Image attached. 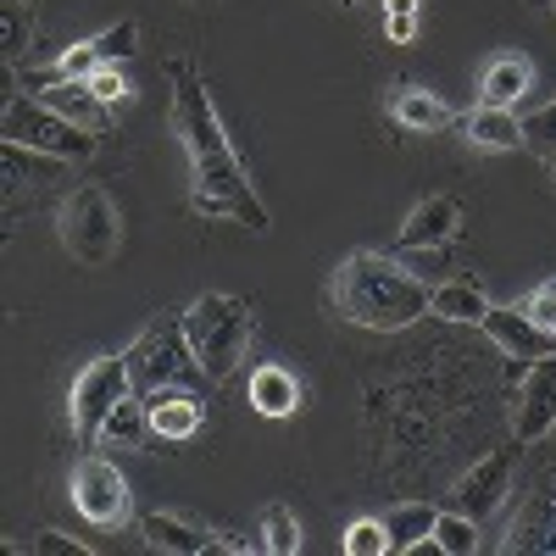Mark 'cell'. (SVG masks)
Returning <instances> with one entry per match:
<instances>
[{
    "label": "cell",
    "instance_id": "6da1fadb",
    "mask_svg": "<svg viewBox=\"0 0 556 556\" xmlns=\"http://www.w3.org/2000/svg\"><path fill=\"white\" fill-rule=\"evenodd\" d=\"M167 73H173V134H178L184 156H190V206L201 217H228V223H245L251 235H267L273 217H267L262 195L251 190L235 146H228L201 73L184 56Z\"/></svg>",
    "mask_w": 556,
    "mask_h": 556
},
{
    "label": "cell",
    "instance_id": "7a4b0ae2",
    "mask_svg": "<svg viewBox=\"0 0 556 556\" xmlns=\"http://www.w3.org/2000/svg\"><path fill=\"white\" fill-rule=\"evenodd\" d=\"M329 306H334V317L356 323V329L395 334V329H406V323H417L429 312V285L412 278L401 267V256L356 251L329 278Z\"/></svg>",
    "mask_w": 556,
    "mask_h": 556
},
{
    "label": "cell",
    "instance_id": "3957f363",
    "mask_svg": "<svg viewBox=\"0 0 556 556\" xmlns=\"http://www.w3.org/2000/svg\"><path fill=\"white\" fill-rule=\"evenodd\" d=\"M128 362V384L134 395H156V390H201L212 384L201 374V362L190 351V334H184V312H156L139 340L123 351Z\"/></svg>",
    "mask_w": 556,
    "mask_h": 556
},
{
    "label": "cell",
    "instance_id": "277c9868",
    "mask_svg": "<svg viewBox=\"0 0 556 556\" xmlns=\"http://www.w3.org/2000/svg\"><path fill=\"white\" fill-rule=\"evenodd\" d=\"M184 334H190V351H195V362H201V374L217 384V379H228V374L245 362V345H251V306H245L240 295L212 290V295H201V301L184 306Z\"/></svg>",
    "mask_w": 556,
    "mask_h": 556
},
{
    "label": "cell",
    "instance_id": "5b68a950",
    "mask_svg": "<svg viewBox=\"0 0 556 556\" xmlns=\"http://www.w3.org/2000/svg\"><path fill=\"white\" fill-rule=\"evenodd\" d=\"M56 235L67 245L73 262L84 267H106L123 245V223H117V206L112 195L101 190V184H84V190H73L62 201V223H56Z\"/></svg>",
    "mask_w": 556,
    "mask_h": 556
},
{
    "label": "cell",
    "instance_id": "8992f818",
    "mask_svg": "<svg viewBox=\"0 0 556 556\" xmlns=\"http://www.w3.org/2000/svg\"><path fill=\"white\" fill-rule=\"evenodd\" d=\"M0 134L12 139V146H28V151H45L56 162H89L101 151V134H89L78 123H67L62 112H51L45 101H7V112H0Z\"/></svg>",
    "mask_w": 556,
    "mask_h": 556
},
{
    "label": "cell",
    "instance_id": "52a82bcc",
    "mask_svg": "<svg viewBox=\"0 0 556 556\" xmlns=\"http://www.w3.org/2000/svg\"><path fill=\"white\" fill-rule=\"evenodd\" d=\"M128 362L123 356H101V362H89L78 367V379L67 390V412H73V434L84 445H101V429H106V417L112 406L128 395Z\"/></svg>",
    "mask_w": 556,
    "mask_h": 556
},
{
    "label": "cell",
    "instance_id": "ba28073f",
    "mask_svg": "<svg viewBox=\"0 0 556 556\" xmlns=\"http://www.w3.org/2000/svg\"><path fill=\"white\" fill-rule=\"evenodd\" d=\"M73 506L89 529L128 523V479L112 468V456H84L73 468Z\"/></svg>",
    "mask_w": 556,
    "mask_h": 556
},
{
    "label": "cell",
    "instance_id": "9c48e42d",
    "mask_svg": "<svg viewBox=\"0 0 556 556\" xmlns=\"http://www.w3.org/2000/svg\"><path fill=\"white\" fill-rule=\"evenodd\" d=\"M513 468H518V445H501V451H490V456H479L468 473L456 479V506L468 518H490V513H501V501L513 495Z\"/></svg>",
    "mask_w": 556,
    "mask_h": 556
},
{
    "label": "cell",
    "instance_id": "30bf717a",
    "mask_svg": "<svg viewBox=\"0 0 556 556\" xmlns=\"http://www.w3.org/2000/svg\"><path fill=\"white\" fill-rule=\"evenodd\" d=\"M556 429V356L529 362V374L518 384V412H513V440L534 445Z\"/></svg>",
    "mask_w": 556,
    "mask_h": 556
},
{
    "label": "cell",
    "instance_id": "8fae6325",
    "mask_svg": "<svg viewBox=\"0 0 556 556\" xmlns=\"http://www.w3.org/2000/svg\"><path fill=\"white\" fill-rule=\"evenodd\" d=\"M479 329L506 351V356H518V362H540V356H556V334L540 329L534 317H523L518 306H490Z\"/></svg>",
    "mask_w": 556,
    "mask_h": 556
},
{
    "label": "cell",
    "instance_id": "7c38bea8",
    "mask_svg": "<svg viewBox=\"0 0 556 556\" xmlns=\"http://www.w3.org/2000/svg\"><path fill=\"white\" fill-rule=\"evenodd\" d=\"M151 406V434L167 440V445H184V440H195L201 424H206V412H201V390H156L146 395Z\"/></svg>",
    "mask_w": 556,
    "mask_h": 556
},
{
    "label": "cell",
    "instance_id": "4fadbf2b",
    "mask_svg": "<svg viewBox=\"0 0 556 556\" xmlns=\"http://www.w3.org/2000/svg\"><path fill=\"white\" fill-rule=\"evenodd\" d=\"M456 235H462V201L456 195L417 201L401 223V245H451Z\"/></svg>",
    "mask_w": 556,
    "mask_h": 556
},
{
    "label": "cell",
    "instance_id": "5bb4252c",
    "mask_svg": "<svg viewBox=\"0 0 556 556\" xmlns=\"http://www.w3.org/2000/svg\"><path fill=\"white\" fill-rule=\"evenodd\" d=\"M506 556H523V551H540V556H556V479L534 495V506L518 518V529L506 534V545H501Z\"/></svg>",
    "mask_w": 556,
    "mask_h": 556
},
{
    "label": "cell",
    "instance_id": "9a60e30c",
    "mask_svg": "<svg viewBox=\"0 0 556 556\" xmlns=\"http://www.w3.org/2000/svg\"><path fill=\"white\" fill-rule=\"evenodd\" d=\"M51 112H62L67 123H78V128H89V134H101L106 123H112V106L96 96V89H89V78H67V84H51L39 96Z\"/></svg>",
    "mask_w": 556,
    "mask_h": 556
},
{
    "label": "cell",
    "instance_id": "2e32d148",
    "mask_svg": "<svg viewBox=\"0 0 556 556\" xmlns=\"http://www.w3.org/2000/svg\"><path fill=\"white\" fill-rule=\"evenodd\" d=\"M390 117L412 134H434V128H451V106L440 96H429V89H417V84H395L390 89Z\"/></svg>",
    "mask_w": 556,
    "mask_h": 556
},
{
    "label": "cell",
    "instance_id": "e0dca14e",
    "mask_svg": "<svg viewBox=\"0 0 556 556\" xmlns=\"http://www.w3.org/2000/svg\"><path fill=\"white\" fill-rule=\"evenodd\" d=\"M484 312H490V295H484V285L479 278H445V285H434L429 290V317H445V323H484Z\"/></svg>",
    "mask_w": 556,
    "mask_h": 556
},
{
    "label": "cell",
    "instance_id": "ac0fdd59",
    "mask_svg": "<svg viewBox=\"0 0 556 556\" xmlns=\"http://www.w3.org/2000/svg\"><path fill=\"white\" fill-rule=\"evenodd\" d=\"M139 534H146L151 551H167V556H201V551H212V534L195 529L190 518H178V513H146Z\"/></svg>",
    "mask_w": 556,
    "mask_h": 556
},
{
    "label": "cell",
    "instance_id": "d6986e66",
    "mask_svg": "<svg viewBox=\"0 0 556 556\" xmlns=\"http://www.w3.org/2000/svg\"><path fill=\"white\" fill-rule=\"evenodd\" d=\"M529 89H534L529 56H490V62H484V78H479L484 106H518Z\"/></svg>",
    "mask_w": 556,
    "mask_h": 556
},
{
    "label": "cell",
    "instance_id": "ffe728a7",
    "mask_svg": "<svg viewBox=\"0 0 556 556\" xmlns=\"http://www.w3.org/2000/svg\"><path fill=\"white\" fill-rule=\"evenodd\" d=\"M462 134L479 151H518L523 146V123L513 117V106H479L462 117Z\"/></svg>",
    "mask_w": 556,
    "mask_h": 556
},
{
    "label": "cell",
    "instance_id": "44dd1931",
    "mask_svg": "<svg viewBox=\"0 0 556 556\" xmlns=\"http://www.w3.org/2000/svg\"><path fill=\"white\" fill-rule=\"evenodd\" d=\"M251 406L262 417H290L301 406V379L290 374V367H278V362H262L251 374Z\"/></svg>",
    "mask_w": 556,
    "mask_h": 556
},
{
    "label": "cell",
    "instance_id": "7402d4cb",
    "mask_svg": "<svg viewBox=\"0 0 556 556\" xmlns=\"http://www.w3.org/2000/svg\"><path fill=\"white\" fill-rule=\"evenodd\" d=\"M156 434H151V406H146V395H123L117 406H112V417H106V429H101V445H134V451H146Z\"/></svg>",
    "mask_w": 556,
    "mask_h": 556
},
{
    "label": "cell",
    "instance_id": "603a6c76",
    "mask_svg": "<svg viewBox=\"0 0 556 556\" xmlns=\"http://www.w3.org/2000/svg\"><path fill=\"white\" fill-rule=\"evenodd\" d=\"M434 506L429 501H401L384 513V529H390V551H417L429 534H434Z\"/></svg>",
    "mask_w": 556,
    "mask_h": 556
},
{
    "label": "cell",
    "instance_id": "cb8c5ba5",
    "mask_svg": "<svg viewBox=\"0 0 556 556\" xmlns=\"http://www.w3.org/2000/svg\"><path fill=\"white\" fill-rule=\"evenodd\" d=\"M429 540H434V551H445V556H473V551H479V518H468V513H440Z\"/></svg>",
    "mask_w": 556,
    "mask_h": 556
},
{
    "label": "cell",
    "instance_id": "d4e9b609",
    "mask_svg": "<svg viewBox=\"0 0 556 556\" xmlns=\"http://www.w3.org/2000/svg\"><path fill=\"white\" fill-rule=\"evenodd\" d=\"M262 551H273V556H295L301 551V523H295L290 506H267L262 513Z\"/></svg>",
    "mask_w": 556,
    "mask_h": 556
},
{
    "label": "cell",
    "instance_id": "484cf974",
    "mask_svg": "<svg viewBox=\"0 0 556 556\" xmlns=\"http://www.w3.org/2000/svg\"><path fill=\"white\" fill-rule=\"evenodd\" d=\"M395 256H401V267H406L412 278H424L429 290L451 278V273H445V267H451V251H445V245H401Z\"/></svg>",
    "mask_w": 556,
    "mask_h": 556
},
{
    "label": "cell",
    "instance_id": "4316f807",
    "mask_svg": "<svg viewBox=\"0 0 556 556\" xmlns=\"http://www.w3.org/2000/svg\"><path fill=\"white\" fill-rule=\"evenodd\" d=\"M523 146H529L545 167H556V101L540 106L534 117H523Z\"/></svg>",
    "mask_w": 556,
    "mask_h": 556
},
{
    "label": "cell",
    "instance_id": "83f0119b",
    "mask_svg": "<svg viewBox=\"0 0 556 556\" xmlns=\"http://www.w3.org/2000/svg\"><path fill=\"white\" fill-rule=\"evenodd\" d=\"M28 51V12L23 0H0V56L17 62Z\"/></svg>",
    "mask_w": 556,
    "mask_h": 556
},
{
    "label": "cell",
    "instance_id": "f1b7e54d",
    "mask_svg": "<svg viewBox=\"0 0 556 556\" xmlns=\"http://www.w3.org/2000/svg\"><path fill=\"white\" fill-rule=\"evenodd\" d=\"M340 545H345V556H390V529L379 518H356Z\"/></svg>",
    "mask_w": 556,
    "mask_h": 556
},
{
    "label": "cell",
    "instance_id": "f546056e",
    "mask_svg": "<svg viewBox=\"0 0 556 556\" xmlns=\"http://www.w3.org/2000/svg\"><path fill=\"white\" fill-rule=\"evenodd\" d=\"M96 51H101V62H106V67H117V62H128V56L139 51V23H134V17H123V23H112L106 34H96Z\"/></svg>",
    "mask_w": 556,
    "mask_h": 556
},
{
    "label": "cell",
    "instance_id": "4dcf8cb0",
    "mask_svg": "<svg viewBox=\"0 0 556 556\" xmlns=\"http://www.w3.org/2000/svg\"><path fill=\"white\" fill-rule=\"evenodd\" d=\"M106 62H101V51H96V39H84V45H67V51L56 56V73H62V84L67 78H96Z\"/></svg>",
    "mask_w": 556,
    "mask_h": 556
},
{
    "label": "cell",
    "instance_id": "1f68e13d",
    "mask_svg": "<svg viewBox=\"0 0 556 556\" xmlns=\"http://www.w3.org/2000/svg\"><path fill=\"white\" fill-rule=\"evenodd\" d=\"M518 312L523 317H534L540 323V329H551L556 334V278H545V285H534L523 301H518Z\"/></svg>",
    "mask_w": 556,
    "mask_h": 556
},
{
    "label": "cell",
    "instance_id": "d6a6232c",
    "mask_svg": "<svg viewBox=\"0 0 556 556\" xmlns=\"http://www.w3.org/2000/svg\"><path fill=\"white\" fill-rule=\"evenodd\" d=\"M12 551H34V556H89V545L84 540H73V534H34V540H23V545H12Z\"/></svg>",
    "mask_w": 556,
    "mask_h": 556
},
{
    "label": "cell",
    "instance_id": "836d02e7",
    "mask_svg": "<svg viewBox=\"0 0 556 556\" xmlns=\"http://www.w3.org/2000/svg\"><path fill=\"white\" fill-rule=\"evenodd\" d=\"M89 89H96V96H101L106 106H128V96H134V89H128V78H123L117 67H101L96 78H89Z\"/></svg>",
    "mask_w": 556,
    "mask_h": 556
},
{
    "label": "cell",
    "instance_id": "e575fe53",
    "mask_svg": "<svg viewBox=\"0 0 556 556\" xmlns=\"http://www.w3.org/2000/svg\"><path fill=\"white\" fill-rule=\"evenodd\" d=\"M384 34H390L395 45H412V39H417V17H384Z\"/></svg>",
    "mask_w": 556,
    "mask_h": 556
},
{
    "label": "cell",
    "instance_id": "d590c367",
    "mask_svg": "<svg viewBox=\"0 0 556 556\" xmlns=\"http://www.w3.org/2000/svg\"><path fill=\"white\" fill-rule=\"evenodd\" d=\"M424 12V0H384V17H417Z\"/></svg>",
    "mask_w": 556,
    "mask_h": 556
}]
</instances>
